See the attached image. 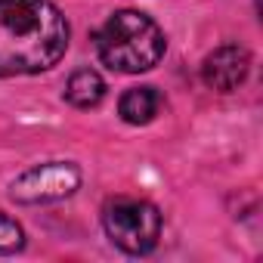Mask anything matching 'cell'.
I'll use <instances>...</instances> for the list:
<instances>
[{"mask_svg":"<svg viewBox=\"0 0 263 263\" xmlns=\"http://www.w3.org/2000/svg\"><path fill=\"white\" fill-rule=\"evenodd\" d=\"M99 59L124 74H140L158 65L164 56V34L161 28L137 10H121L108 16V22L96 34Z\"/></svg>","mask_w":263,"mask_h":263,"instance_id":"cell-2","label":"cell"},{"mask_svg":"<svg viewBox=\"0 0 263 263\" xmlns=\"http://www.w3.org/2000/svg\"><path fill=\"white\" fill-rule=\"evenodd\" d=\"M248 68H251V56L245 47L238 44H226L220 50H214L204 65H201V78L211 90L217 93H232L245 78H248Z\"/></svg>","mask_w":263,"mask_h":263,"instance_id":"cell-5","label":"cell"},{"mask_svg":"<svg viewBox=\"0 0 263 263\" xmlns=\"http://www.w3.org/2000/svg\"><path fill=\"white\" fill-rule=\"evenodd\" d=\"M108 238L127 254H149L161 238V214L143 198H111L102 211Z\"/></svg>","mask_w":263,"mask_h":263,"instance_id":"cell-3","label":"cell"},{"mask_svg":"<svg viewBox=\"0 0 263 263\" xmlns=\"http://www.w3.org/2000/svg\"><path fill=\"white\" fill-rule=\"evenodd\" d=\"M102 96H105V81L90 68L74 71L65 84V99L78 108H93V105L102 102Z\"/></svg>","mask_w":263,"mask_h":263,"instance_id":"cell-7","label":"cell"},{"mask_svg":"<svg viewBox=\"0 0 263 263\" xmlns=\"http://www.w3.org/2000/svg\"><path fill=\"white\" fill-rule=\"evenodd\" d=\"M68 47V22L50 0H0V78L53 68Z\"/></svg>","mask_w":263,"mask_h":263,"instance_id":"cell-1","label":"cell"},{"mask_svg":"<svg viewBox=\"0 0 263 263\" xmlns=\"http://www.w3.org/2000/svg\"><path fill=\"white\" fill-rule=\"evenodd\" d=\"M25 245V232L16 220H10L7 214H0V254H16Z\"/></svg>","mask_w":263,"mask_h":263,"instance_id":"cell-8","label":"cell"},{"mask_svg":"<svg viewBox=\"0 0 263 263\" xmlns=\"http://www.w3.org/2000/svg\"><path fill=\"white\" fill-rule=\"evenodd\" d=\"M161 108V96L155 93V87H134L127 90L118 102V111L127 124H149Z\"/></svg>","mask_w":263,"mask_h":263,"instance_id":"cell-6","label":"cell"},{"mask_svg":"<svg viewBox=\"0 0 263 263\" xmlns=\"http://www.w3.org/2000/svg\"><path fill=\"white\" fill-rule=\"evenodd\" d=\"M78 186H81V171L71 161H50L25 171L13 183L10 195L19 204H47V201L68 198Z\"/></svg>","mask_w":263,"mask_h":263,"instance_id":"cell-4","label":"cell"}]
</instances>
